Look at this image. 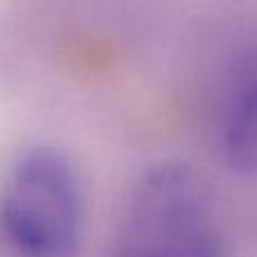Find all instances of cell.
<instances>
[{"mask_svg":"<svg viewBox=\"0 0 257 257\" xmlns=\"http://www.w3.org/2000/svg\"><path fill=\"white\" fill-rule=\"evenodd\" d=\"M212 140L228 172L257 181V48L228 66L212 111Z\"/></svg>","mask_w":257,"mask_h":257,"instance_id":"3957f363","label":"cell"},{"mask_svg":"<svg viewBox=\"0 0 257 257\" xmlns=\"http://www.w3.org/2000/svg\"><path fill=\"white\" fill-rule=\"evenodd\" d=\"M88 237V194L72 158L32 145L0 181V239L12 257H81Z\"/></svg>","mask_w":257,"mask_h":257,"instance_id":"7a4b0ae2","label":"cell"},{"mask_svg":"<svg viewBox=\"0 0 257 257\" xmlns=\"http://www.w3.org/2000/svg\"><path fill=\"white\" fill-rule=\"evenodd\" d=\"M108 257H232L205 178L178 158L142 167L120 205Z\"/></svg>","mask_w":257,"mask_h":257,"instance_id":"6da1fadb","label":"cell"}]
</instances>
